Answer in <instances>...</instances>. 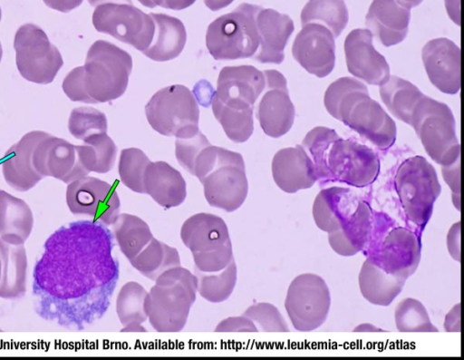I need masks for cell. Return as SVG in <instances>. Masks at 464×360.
<instances>
[{
	"mask_svg": "<svg viewBox=\"0 0 464 360\" xmlns=\"http://www.w3.org/2000/svg\"><path fill=\"white\" fill-rule=\"evenodd\" d=\"M447 12L451 20L460 24V11H459V0H445Z\"/></svg>",
	"mask_w": 464,
	"mask_h": 360,
	"instance_id": "cell-50",
	"label": "cell"
},
{
	"mask_svg": "<svg viewBox=\"0 0 464 360\" xmlns=\"http://www.w3.org/2000/svg\"><path fill=\"white\" fill-rule=\"evenodd\" d=\"M411 126L438 164L450 165L460 158L455 119L447 104L424 94L413 109Z\"/></svg>",
	"mask_w": 464,
	"mask_h": 360,
	"instance_id": "cell-8",
	"label": "cell"
},
{
	"mask_svg": "<svg viewBox=\"0 0 464 360\" xmlns=\"http://www.w3.org/2000/svg\"><path fill=\"white\" fill-rule=\"evenodd\" d=\"M175 141V155L179 165L194 175V165L203 149L210 144L198 126L187 128L178 133Z\"/></svg>",
	"mask_w": 464,
	"mask_h": 360,
	"instance_id": "cell-40",
	"label": "cell"
},
{
	"mask_svg": "<svg viewBox=\"0 0 464 360\" xmlns=\"http://www.w3.org/2000/svg\"><path fill=\"white\" fill-rule=\"evenodd\" d=\"M370 260L388 274L406 281L418 268L421 255L419 236L403 227H394L384 236L371 239L368 247Z\"/></svg>",
	"mask_w": 464,
	"mask_h": 360,
	"instance_id": "cell-14",
	"label": "cell"
},
{
	"mask_svg": "<svg viewBox=\"0 0 464 360\" xmlns=\"http://www.w3.org/2000/svg\"><path fill=\"white\" fill-rule=\"evenodd\" d=\"M44 4L54 10L68 13L79 6L82 0H44Z\"/></svg>",
	"mask_w": 464,
	"mask_h": 360,
	"instance_id": "cell-48",
	"label": "cell"
},
{
	"mask_svg": "<svg viewBox=\"0 0 464 360\" xmlns=\"http://www.w3.org/2000/svg\"><path fill=\"white\" fill-rule=\"evenodd\" d=\"M145 194L165 209L181 205L187 197V185L181 173L166 161H150L144 173Z\"/></svg>",
	"mask_w": 464,
	"mask_h": 360,
	"instance_id": "cell-24",
	"label": "cell"
},
{
	"mask_svg": "<svg viewBox=\"0 0 464 360\" xmlns=\"http://www.w3.org/2000/svg\"><path fill=\"white\" fill-rule=\"evenodd\" d=\"M155 24V33L150 45L142 52L148 58L166 62L178 57L182 52L187 33L183 23L166 14H150Z\"/></svg>",
	"mask_w": 464,
	"mask_h": 360,
	"instance_id": "cell-27",
	"label": "cell"
},
{
	"mask_svg": "<svg viewBox=\"0 0 464 360\" xmlns=\"http://www.w3.org/2000/svg\"><path fill=\"white\" fill-rule=\"evenodd\" d=\"M447 249L450 256L460 262V221L455 222L449 229L446 238Z\"/></svg>",
	"mask_w": 464,
	"mask_h": 360,
	"instance_id": "cell-46",
	"label": "cell"
},
{
	"mask_svg": "<svg viewBox=\"0 0 464 360\" xmlns=\"http://www.w3.org/2000/svg\"><path fill=\"white\" fill-rule=\"evenodd\" d=\"M155 282L144 304L150 324L160 333L181 331L196 300V276L177 266L162 272Z\"/></svg>",
	"mask_w": 464,
	"mask_h": 360,
	"instance_id": "cell-5",
	"label": "cell"
},
{
	"mask_svg": "<svg viewBox=\"0 0 464 360\" xmlns=\"http://www.w3.org/2000/svg\"><path fill=\"white\" fill-rule=\"evenodd\" d=\"M79 191L88 201L86 206H92L98 213L97 220L104 225L113 223L121 210V200L114 188L99 179L86 178L79 181Z\"/></svg>",
	"mask_w": 464,
	"mask_h": 360,
	"instance_id": "cell-30",
	"label": "cell"
},
{
	"mask_svg": "<svg viewBox=\"0 0 464 360\" xmlns=\"http://www.w3.org/2000/svg\"><path fill=\"white\" fill-rule=\"evenodd\" d=\"M301 146L322 182L336 181L360 188L372 184L379 174L380 161L371 148L342 139L333 129L323 126L312 129Z\"/></svg>",
	"mask_w": 464,
	"mask_h": 360,
	"instance_id": "cell-2",
	"label": "cell"
},
{
	"mask_svg": "<svg viewBox=\"0 0 464 360\" xmlns=\"http://www.w3.org/2000/svg\"><path fill=\"white\" fill-rule=\"evenodd\" d=\"M194 176L202 183L205 199L211 207L233 212L247 197L245 161L239 152L209 144L195 161Z\"/></svg>",
	"mask_w": 464,
	"mask_h": 360,
	"instance_id": "cell-4",
	"label": "cell"
},
{
	"mask_svg": "<svg viewBox=\"0 0 464 360\" xmlns=\"http://www.w3.org/2000/svg\"><path fill=\"white\" fill-rule=\"evenodd\" d=\"M104 226L77 220L46 239L33 271L34 309L40 318L81 330L106 310L114 268Z\"/></svg>",
	"mask_w": 464,
	"mask_h": 360,
	"instance_id": "cell-1",
	"label": "cell"
},
{
	"mask_svg": "<svg viewBox=\"0 0 464 360\" xmlns=\"http://www.w3.org/2000/svg\"><path fill=\"white\" fill-rule=\"evenodd\" d=\"M2 56H3V49H2V44H1V42H0V63H1V60H2Z\"/></svg>",
	"mask_w": 464,
	"mask_h": 360,
	"instance_id": "cell-58",
	"label": "cell"
},
{
	"mask_svg": "<svg viewBox=\"0 0 464 360\" xmlns=\"http://www.w3.org/2000/svg\"><path fill=\"white\" fill-rule=\"evenodd\" d=\"M180 238L192 253L215 249L231 241L224 219L205 212L194 214L183 222Z\"/></svg>",
	"mask_w": 464,
	"mask_h": 360,
	"instance_id": "cell-26",
	"label": "cell"
},
{
	"mask_svg": "<svg viewBox=\"0 0 464 360\" xmlns=\"http://www.w3.org/2000/svg\"><path fill=\"white\" fill-rule=\"evenodd\" d=\"M94 28L143 52L151 44L155 24L150 15L126 3H104L92 14Z\"/></svg>",
	"mask_w": 464,
	"mask_h": 360,
	"instance_id": "cell-13",
	"label": "cell"
},
{
	"mask_svg": "<svg viewBox=\"0 0 464 360\" xmlns=\"http://www.w3.org/2000/svg\"><path fill=\"white\" fill-rule=\"evenodd\" d=\"M15 63L19 73L26 81L51 83L63 64L61 53L38 25H21L14 39Z\"/></svg>",
	"mask_w": 464,
	"mask_h": 360,
	"instance_id": "cell-10",
	"label": "cell"
},
{
	"mask_svg": "<svg viewBox=\"0 0 464 360\" xmlns=\"http://www.w3.org/2000/svg\"><path fill=\"white\" fill-rule=\"evenodd\" d=\"M451 202L458 211H460V194L451 192Z\"/></svg>",
	"mask_w": 464,
	"mask_h": 360,
	"instance_id": "cell-57",
	"label": "cell"
},
{
	"mask_svg": "<svg viewBox=\"0 0 464 360\" xmlns=\"http://www.w3.org/2000/svg\"><path fill=\"white\" fill-rule=\"evenodd\" d=\"M349 19L343 0H309L301 12L302 25L315 23L328 28L334 38L345 28Z\"/></svg>",
	"mask_w": 464,
	"mask_h": 360,
	"instance_id": "cell-33",
	"label": "cell"
},
{
	"mask_svg": "<svg viewBox=\"0 0 464 360\" xmlns=\"http://www.w3.org/2000/svg\"><path fill=\"white\" fill-rule=\"evenodd\" d=\"M411 9L396 0H372L365 17L366 26L384 46L404 40L408 33Z\"/></svg>",
	"mask_w": 464,
	"mask_h": 360,
	"instance_id": "cell-22",
	"label": "cell"
},
{
	"mask_svg": "<svg viewBox=\"0 0 464 360\" xmlns=\"http://www.w3.org/2000/svg\"><path fill=\"white\" fill-rule=\"evenodd\" d=\"M360 200L348 188L334 186L323 189L312 207L316 227L326 233L340 229L354 213Z\"/></svg>",
	"mask_w": 464,
	"mask_h": 360,
	"instance_id": "cell-23",
	"label": "cell"
},
{
	"mask_svg": "<svg viewBox=\"0 0 464 360\" xmlns=\"http://www.w3.org/2000/svg\"><path fill=\"white\" fill-rule=\"evenodd\" d=\"M196 0H160V6L171 10H182L195 3Z\"/></svg>",
	"mask_w": 464,
	"mask_h": 360,
	"instance_id": "cell-49",
	"label": "cell"
},
{
	"mask_svg": "<svg viewBox=\"0 0 464 360\" xmlns=\"http://www.w3.org/2000/svg\"><path fill=\"white\" fill-rule=\"evenodd\" d=\"M194 268L203 273H215L227 268L234 259L231 241L208 251L193 252Z\"/></svg>",
	"mask_w": 464,
	"mask_h": 360,
	"instance_id": "cell-43",
	"label": "cell"
},
{
	"mask_svg": "<svg viewBox=\"0 0 464 360\" xmlns=\"http://www.w3.org/2000/svg\"><path fill=\"white\" fill-rule=\"evenodd\" d=\"M394 187L407 219L424 228L441 192L434 167L422 156L410 157L399 166Z\"/></svg>",
	"mask_w": 464,
	"mask_h": 360,
	"instance_id": "cell-9",
	"label": "cell"
},
{
	"mask_svg": "<svg viewBox=\"0 0 464 360\" xmlns=\"http://www.w3.org/2000/svg\"><path fill=\"white\" fill-rule=\"evenodd\" d=\"M292 54L295 61L309 73L319 78L325 77L334 67V36L322 24H304L295 38Z\"/></svg>",
	"mask_w": 464,
	"mask_h": 360,
	"instance_id": "cell-17",
	"label": "cell"
},
{
	"mask_svg": "<svg viewBox=\"0 0 464 360\" xmlns=\"http://www.w3.org/2000/svg\"><path fill=\"white\" fill-rule=\"evenodd\" d=\"M421 58L431 83L440 92L455 94L460 88V50L451 40L436 38L422 48Z\"/></svg>",
	"mask_w": 464,
	"mask_h": 360,
	"instance_id": "cell-19",
	"label": "cell"
},
{
	"mask_svg": "<svg viewBox=\"0 0 464 360\" xmlns=\"http://www.w3.org/2000/svg\"><path fill=\"white\" fill-rule=\"evenodd\" d=\"M150 160L138 148L123 149L120 155L119 175L121 182L130 190L145 193L143 179Z\"/></svg>",
	"mask_w": 464,
	"mask_h": 360,
	"instance_id": "cell-39",
	"label": "cell"
},
{
	"mask_svg": "<svg viewBox=\"0 0 464 360\" xmlns=\"http://www.w3.org/2000/svg\"><path fill=\"white\" fill-rule=\"evenodd\" d=\"M324 102L331 116L377 148L387 150L393 145L395 122L379 102L370 97L362 82L352 77L337 79L325 91Z\"/></svg>",
	"mask_w": 464,
	"mask_h": 360,
	"instance_id": "cell-3",
	"label": "cell"
},
{
	"mask_svg": "<svg viewBox=\"0 0 464 360\" xmlns=\"http://www.w3.org/2000/svg\"><path fill=\"white\" fill-rule=\"evenodd\" d=\"M256 20L260 41L253 58L262 63H281L285 47L295 29L293 20L285 14L262 6Z\"/></svg>",
	"mask_w": 464,
	"mask_h": 360,
	"instance_id": "cell-21",
	"label": "cell"
},
{
	"mask_svg": "<svg viewBox=\"0 0 464 360\" xmlns=\"http://www.w3.org/2000/svg\"><path fill=\"white\" fill-rule=\"evenodd\" d=\"M373 227L374 217L369 204L360 200L349 220L340 229L328 233L329 245L340 256H354L367 248Z\"/></svg>",
	"mask_w": 464,
	"mask_h": 360,
	"instance_id": "cell-25",
	"label": "cell"
},
{
	"mask_svg": "<svg viewBox=\"0 0 464 360\" xmlns=\"http://www.w3.org/2000/svg\"><path fill=\"white\" fill-rule=\"evenodd\" d=\"M129 261L140 274L154 281L165 270L180 266L179 251L155 238Z\"/></svg>",
	"mask_w": 464,
	"mask_h": 360,
	"instance_id": "cell-31",
	"label": "cell"
},
{
	"mask_svg": "<svg viewBox=\"0 0 464 360\" xmlns=\"http://www.w3.org/2000/svg\"><path fill=\"white\" fill-rule=\"evenodd\" d=\"M234 0H204V4L212 11H218L229 5Z\"/></svg>",
	"mask_w": 464,
	"mask_h": 360,
	"instance_id": "cell-51",
	"label": "cell"
},
{
	"mask_svg": "<svg viewBox=\"0 0 464 360\" xmlns=\"http://www.w3.org/2000/svg\"><path fill=\"white\" fill-rule=\"evenodd\" d=\"M271 170L274 181L286 193L309 189L318 180L314 165L301 144L279 150Z\"/></svg>",
	"mask_w": 464,
	"mask_h": 360,
	"instance_id": "cell-20",
	"label": "cell"
},
{
	"mask_svg": "<svg viewBox=\"0 0 464 360\" xmlns=\"http://www.w3.org/2000/svg\"><path fill=\"white\" fill-rule=\"evenodd\" d=\"M0 20H1V8H0Z\"/></svg>",
	"mask_w": 464,
	"mask_h": 360,
	"instance_id": "cell-59",
	"label": "cell"
},
{
	"mask_svg": "<svg viewBox=\"0 0 464 360\" xmlns=\"http://www.w3.org/2000/svg\"><path fill=\"white\" fill-rule=\"evenodd\" d=\"M260 7L242 3L209 24L206 45L215 60L244 59L255 55L260 41L256 20Z\"/></svg>",
	"mask_w": 464,
	"mask_h": 360,
	"instance_id": "cell-7",
	"label": "cell"
},
{
	"mask_svg": "<svg viewBox=\"0 0 464 360\" xmlns=\"http://www.w3.org/2000/svg\"><path fill=\"white\" fill-rule=\"evenodd\" d=\"M112 225L119 248L129 260L136 257L154 238L150 226L136 215L120 213Z\"/></svg>",
	"mask_w": 464,
	"mask_h": 360,
	"instance_id": "cell-32",
	"label": "cell"
},
{
	"mask_svg": "<svg viewBox=\"0 0 464 360\" xmlns=\"http://www.w3.org/2000/svg\"><path fill=\"white\" fill-rule=\"evenodd\" d=\"M89 4L92 6H97L104 3H126L131 4V0H88Z\"/></svg>",
	"mask_w": 464,
	"mask_h": 360,
	"instance_id": "cell-54",
	"label": "cell"
},
{
	"mask_svg": "<svg viewBox=\"0 0 464 360\" xmlns=\"http://www.w3.org/2000/svg\"><path fill=\"white\" fill-rule=\"evenodd\" d=\"M107 118L105 114L92 107H78L71 112L68 129L70 133L78 140L107 133Z\"/></svg>",
	"mask_w": 464,
	"mask_h": 360,
	"instance_id": "cell-41",
	"label": "cell"
},
{
	"mask_svg": "<svg viewBox=\"0 0 464 360\" xmlns=\"http://www.w3.org/2000/svg\"><path fill=\"white\" fill-rule=\"evenodd\" d=\"M405 282L388 274L369 258L362 263L358 276L362 296L380 306H388L401 294Z\"/></svg>",
	"mask_w": 464,
	"mask_h": 360,
	"instance_id": "cell-28",
	"label": "cell"
},
{
	"mask_svg": "<svg viewBox=\"0 0 464 360\" xmlns=\"http://www.w3.org/2000/svg\"><path fill=\"white\" fill-rule=\"evenodd\" d=\"M423 95L416 85L395 75H390L380 85V96L387 109L394 117L409 125L413 109Z\"/></svg>",
	"mask_w": 464,
	"mask_h": 360,
	"instance_id": "cell-29",
	"label": "cell"
},
{
	"mask_svg": "<svg viewBox=\"0 0 464 360\" xmlns=\"http://www.w3.org/2000/svg\"><path fill=\"white\" fill-rule=\"evenodd\" d=\"M441 173L451 192L460 194V158L450 165L441 166Z\"/></svg>",
	"mask_w": 464,
	"mask_h": 360,
	"instance_id": "cell-45",
	"label": "cell"
},
{
	"mask_svg": "<svg viewBox=\"0 0 464 360\" xmlns=\"http://www.w3.org/2000/svg\"><path fill=\"white\" fill-rule=\"evenodd\" d=\"M121 332H146L147 330L141 324L139 323H130L124 326L121 329Z\"/></svg>",
	"mask_w": 464,
	"mask_h": 360,
	"instance_id": "cell-53",
	"label": "cell"
},
{
	"mask_svg": "<svg viewBox=\"0 0 464 360\" xmlns=\"http://www.w3.org/2000/svg\"><path fill=\"white\" fill-rule=\"evenodd\" d=\"M265 85L264 73L255 66H225L219 72L213 98L230 110L250 111Z\"/></svg>",
	"mask_w": 464,
	"mask_h": 360,
	"instance_id": "cell-16",
	"label": "cell"
},
{
	"mask_svg": "<svg viewBox=\"0 0 464 360\" xmlns=\"http://www.w3.org/2000/svg\"><path fill=\"white\" fill-rule=\"evenodd\" d=\"M394 322L400 332H438L425 306L416 298L401 300L394 309Z\"/></svg>",
	"mask_w": 464,
	"mask_h": 360,
	"instance_id": "cell-38",
	"label": "cell"
},
{
	"mask_svg": "<svg viewBox=\"0 0 464 360\" xmlns=\"http://www.w3.org/2000/svg\"><path fill=\"white\" fill-rule=\"evenodd\" d=\"M141 5L146 7L153 8L156 6H160V0H138Z\"/></svg>",
	"mask_w": 464,
	"mask_h": 360,
	"instance_id": "cell-56",
	"label": "cell"
},
{
	"mask_svg": "<svg viewBox=\"0 0 464 360\" xmlns=\"http://www.w3.org/2000/svg\"><path fill=\"white\" fill-rule=\"evenodd\" d=\"M263 73L265 92L257 104L256 116L267 136L279 138L291 129L295 120V107L285 76L276 70H266Z\"/></svg>",
	"mask_w": 464,
	"mask_h": 360,
	"instance_id": "cell-15",
	"label": "cell"
},
{
	"mask_svg": "<svg viewBox=\"0 0 464 360\" xmlns=\"http://www.w3.org/2000/svg\"><path fill=\"white\" fill-rule=\"evenodd\" d=\"M212 111L226 135L233 142L246 141L253 133V110L237 112L221 105L212 97Z\"/></svg>",
	"mask_w": 464,
	"mask_h": 360,
	"instance_id": "cell-37",
	"label": "cell"
},
{
	"mask_svg": "<svg viewBox=\"0 0 464 360\" xmlns=\"http://www.w3.org/2000/svg\"><path fill=\"white\" fill-rule=\"evenodd\" d=\"M148 291L138 282L129 281L120 289L116 298V313L124 326L130 323L142 324L148 319L145 298Z\"/></svg>",
	"mask_w": 464,
	"mask_h": 360,
	"instance_id": "cell-36",
	"label": "cell"
},
{
	"mask_svg": "<svg viewBox=\"0 0 464 360\" xmlns=\"http://www.w3.org/2000/svg\"><path fill=\"white\" fill-rule=\"evenodd\" d=\"M373 36L368 29L351 31L344 41L348 71L372 85H381L390 77V66L372 44Z\"/></svg>",
	"mask_w": 464,
	"mask_h": 360,
	"instance_id": "cell-18",
	"label": "cell"
},
{
	"mask_svg": "<svg viewBox=\"0 0 464 360\" xmlns=\"http://www.w3.org/2000/svg\"><path fill=\"white\" fill-rule=\"evenodd\" d=\"M331 293L325 280L314 273L296 276L289 284L285 308L295 329L310 332L327 319Z\"/></svg>",
	"mask_w": 464,
	"mask_h": 360,
	"instance_id": "cell-11",
	"label": "cell"
},
{
	"mask_svg": "<svg viewBox=\"0 0 464 360\" xmlns=\"http://www.w3.org/2000/svg\"><path fill=\"white\" fill-rule=\"evenodd\" d=\"M81 68L86 103L108 102L125 92L132 58L117 45L97 40L90 46Z\"/></svg>",
	"mask_w": 464,
	"mask_h": 360,
	"instance_id": "cell-6",
	"label": "cell"
},
{
	"mask_svg": "<svg viewBox=\"0 0 464 360\" xmlns=\"http://www.w3.org/2000/svg\"><path fill=\"white\" fill-rule=\"evenodd\" d=\"M262 332H289V327L279 309L268 302H258L248 306L243 313Z\"/></svg>",
	"mask_w": 464,
	"mask_h": 360,
	"instance_id": "cell-42",
	"label": "cell"
},
{
	"mask_svg": "<svg viewBox=\"0 0 464 360\" xmlns=\"http://www.w3.org/2000/svg\"><path fill=\"white\" fill-rule=\"evenodd\" d=\"M151 128L164 136H176L183 130L198 126L199 109L191 91L181 84L159 90L145 106Z\"/></svg>",
	"mask_w": 464,
	"mask_h": 360,
	"instance_id": "cell-12",
	"label": "cell"
},
{
	"mask_svg": "<svg viewBox=\"0 0 464 360\" xmlns=\"http://www.w3.org/2000/svg\"><path fill=\"white\" fill-rule=\"evenodd\" d=\"M197 278V292L207 301L220 303L227 300L233 293L237 269L235 259L224 269L215 273H203L194 269Z\"/></svg>",
	"mask_w": 464,
	"mask_h": 360,
	"instance_id": "cell-35",
	"label": "cell"
},
{
	"mask_svg": "<svg viewBox=\"0 0 464 360\" xmlns=\"http://www.w3.org/2000/svg\"><path fill=\"white\" fill-rule=\"evenodd\" d=\"M215 332H258V330L251 319L241 315L237 316H228L221 320L217 325Z\"/></svg>",
	"mask_w": 464,
	"mask_h": 360,
	"instance_id": "cell-44",
	"label": "cell"
},
{
	"mask_svg": "<svg viewBox=\"0 0 464 360\" xmlns=\"http://www.w3.org/2000/svg\"><path fill=\"white\" fill-rule=\"evenodd\" d=\"M398 3H400L404 7H407L409 9L415 7L419 5L423 0H396Z\"/></svg>",
	"mask_w": 464,
	"mask_h": 360,
	"instance_id": "cell-55",
	"label": "cell"
},
{
	"mask_svg": "<svg viewBox=\"0 0 464 360\" xmlns=\"http://www.w3.org/2000/svg\"><path fill=\"white\" fill-rule=\"evenodd\" d=\"M446 332H460V304L458 303L447 313L443 324Z\"/></svg>",
	"mask_w": 464,
	"mask_h": 360,
	"instance_id": "cell-47",
	"label": "cell"
},
{
	"mask_svg": "<svg viewBox=\"0 0 464 360\" xmlns=\"http://www.w3.org/2000/svg\"><path fill=\"white\" fill-rule=\"evenodd\" d=\"M353 332H386V330L373 325V324H371V323H362V324H359L357 325L353 329Z\"/></svg>",
	"mask_w": 464,
	"mask_h": 360,
	"instance_id": "cell-52",
	"label": "cell"
},
{
	"mask_svg": "<svg viewBox=\"0 0 464 360\" xmlns=\"http://www.w3.org/2000/svg\"><path fill=\"white\" fill-rule=\"evenodd\" d=\"M76 146L78 157L87 170L110 171L115 163L117 146L107 133L91 136Z\"/></svg>",
	"mask_w": 464,
	"mask_h": 360,
	"instance_id": "cell-34",
	"label": "cell"
}]
</instances>
